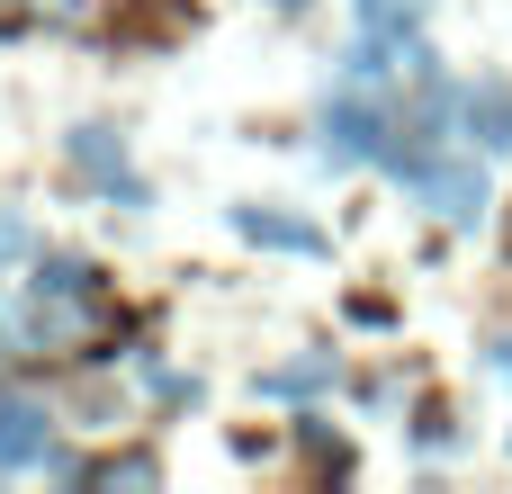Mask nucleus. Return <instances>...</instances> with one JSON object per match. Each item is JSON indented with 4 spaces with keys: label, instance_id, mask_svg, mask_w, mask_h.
Segmentation results:
<instances>
[{
    "label": "nucleus",
    "instance_id": "obj_3",
    "mask_svg": "<svg viewBox=\"0 0 512 494\" xmlns=\"http://www.w3.org/2000/svg\"><path fill=\"white\" fill-rule=\"evenodd\" d=\"M414 189H423V198H432V207H441L450 225H486V207H495L486 171H477V162H450V153H441V162H432V171H423Z\"/></svg>",
    "mask_w": 512,
    "mask_h": 494
},
{
    "label": "nucleus",
    "instance_id": "obj_1",
    "mask_svg": "<svg viewBox=\"0 0 512 494\" xmlns=\"http://www.w3.org/2000/svg\"><path fill=\"white\" fill-rule=\"evenodd\" d=\"M387 144H396V126H387L369 99H333V108H324V153H333V162H387Z\"/></svg>",
    "mask_w": 512,
    "mask_h": 494
},
{
    "label": "nucleus",
    "instance_id": "obj_6",
    "mask_svg": "<svg viewBox=\"0 0 512 494\" xmlns=\"http://www.w3.org/2000/svg\"><path fill=\"white\" fill-rule=\"evenodd\" d=\"M234 234H243V243H261V252H324V234H315V225L270 216V207H234Z\"/></svg>",
    "mask_w": 512,
    "mask_h": 494
},
{
    "label": "nucleus",
    "instance_id": "obj_2",
    "mask_svg": "<svg viewBox=\"0 0 512 494\" xmlns=\"http://www.w3.org/2000/svg\"><path fill=\"white\" fill-rule=\"evenodd\" d=\"M72 162H81V171H90L117 207H144V198H153V189L126 171V135H108V126H72Z\"/></svg>",
    "mask_w": 512,
    "mask_h": 494
},
{
    "label": "nucleus",
    "instance_id": "obj_8",
    "mask_svg": "<svg viewBox=\"0 0 512 494\" xmlns=\"http://www.w3.org/2000/svg\"><path fill=\"white\" fill-rule=\"evenodd\" d=\"M324 387H333V360H288L261 378V396H324Z\"/></svg>",
    "mask_w": 512,
    "mask_h": 494
},
{
    "label": "nucleus",
    "instance_id": "obj_7",
    "mask_svg": "<svg viewBox=\"0 0 512 494\" xmlns=\"http://www.w3.org/2000/svg\"><path fill=\"white\" fill-rule=\"evenodd\" d=\"M360 9V36H423V0H351Z\"/></svg>",
    "mask_w": 512,
    "mask_h": 494
},
{
    "label": "nucleus",
    "instance_id": "obj_5",
    "mask_svg": "<svg viewBox=\"0 0 512 494\" xmlns=\"http://www.w3.org/2000/svg\"><path fill=\"white\" fill-rule=\"evenodd\" d=\"M54 450H45V414L36 405H18V396H0V468H45Z\"/></svg>",
    "mask_w": 512,
    "mask_h": 494
},
{
    "label": "nucleus",
    "instance_id": "obj_10",
    "mask_svg": "<svg viewBox=\"0 0 512 494\" xmlns=\"http://www.w3.org/2000/svg\"><path fill=\"white\" fill-rule=\"evenodd\" d=\"M9 252H27V225H18V216H0V261H9Z\"/></svg>",
    "mask_w": 512,
    "mask_h": 494
},
{
    "label": "nucleus",
    "instance_id": "obj_12",
    "mask_svg": "<svg viewBox=\"0 0 512 494\" xmlns=\"http://www.w3.org/2000/svg\"><path fill=\"white\" fill-rule=\"evenodd\" d=\"M288 9H297V0H288Z\"/></svg>",
    "mask_w": 512,
    "mask_h": 494
},
{
    "label": "nucleus",
    "instance_id": "obj_4",
    "mask_svg": "<svg viewBox=\"0 0 512 494\" xmlns=\"http://www.w3.org/2000/svg\"><path fill=\"white\" fill-rule=\"evenodd\" d=\"M459 126H468L486 153H512V81L504 72H486V81L459 90Z\"/></svg>",
    "mask_w": 512,
    "mask_h": 494
},
{
    "label": "nucleus",
    "instance_id": "obj_9",
    "mask_svg": "<svg viewBox=\"0 0 512 494\" xmlns=\"http://www.w3.org/2000/svg\"><path fill=\"white\" fill-rule=\"evenodd\" d=\"M36 297H90V261H72V252L36 261Z\"/></svg>",
    "mask_w": 512,
    "mask_h": 494
},
{
    "label": "nucleus",
    "instance_id": "obj_11",
    "mask_svg": "<svg viewBox=\"0 0 512 494\" xmlns=\"http://www.w3.org/2000/svg\"><path fill=\"white\" fill-rule=\"evenodd\" d=\"M495 378H512V342H495Z\"/></svg>",
    "mask_w": 512,
    "mask_h": 494
}]
</instances>
